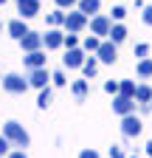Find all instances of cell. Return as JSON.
Instances as JSON below:
<instances>
[{"label": "cell", "instance_id": "10", "mask_svg": "<svg viewBox=\"0 0 152 158\" xmlns=\"http://www.w3.org/2000/svg\"><path fill=\"white\" fill-rule=\"evenodd\" d=\"M48 79H51V73H48L45 68H34V71L28 73V85H31V88H40V90H42Z\"/></svg>", "mask_w": 152, "mask_h": 158}, {"label": "cell", "instance_id": "40", "mask_svg": "<svg viewBox=\"0 0 152 158\" xmlns=\"http://www.w3.org/2000/svg\"><path fill=\"white\" fill-rule=\"evenodd\" d=\"M0 158H3V155H0Z\"/></svg>", "mask_w": 152, "mask_h": 158}, {"label": "cell", "instance_id": "39", "mask_svg": "<svg viewBox=\"0 0 152 158\" xmlns=\"http://www.w3.org/2000/svg\"><path fill=\"white\" fill-rule=\"evenodd\" d=\"M149 107H152V102H149Z\"/></svg>", "mask_w": 152, "mask_h": 158}, {"label": "cell", "instance_id": "11", "mask_svg": "<svg viewBox=\"0 0 152 158\" xmlns=\"http://www.w3.org/2000/svg\"><path fill=\"white\" fill-rule=\"evenodd\" d=\"M42 45H45V48H51V51H54V48H59V45H65V34L54 31V28H51V31H45V34H42Z\"/></svg>", "mask_w": 152, "mask_h": 158}, {"label": "cell", "instance_id": "31", "mask_svg": "<svg viewBox=\"0 0 152 158\" xmlns=\"http://www.w3.org/2000/svg\"><path fill=\"white\" fill-rule=\"evenodd\" d=\"M51 79H54V85H65V82H68V79H65V73H62V71H56V73H54Z\"/></svg>", "mask_w": 152, "mask_h": 158}, {"label": "cell", "instance_id": "3", "mask_svg": "<svg viewBox=\"0 0 152 158\" xmlns=\"http://www.w3.org/2000/svg\"><path fill=\"white\" fill-rule=\"evenodd\" d=\"M65 28H68L70 34L85 31V28H87V14H82V11H70V14H65Z\"/></svg>", "mask_w": 152, "mask_h": 158}, {"label": "cell", "instance_id": "27", "mask_svg": "<svg viewBox=\"0 0 152 158\" xmlns=\"http://www.w3.org/2000/svg\"><path fill=\"white\" fill-rule=\"evenodd\" d=\"M9 147H11V141H9L6 135H0V155H6V152H9Z\"/></svg>", "mask_w": 152, "mask_h": 158}, {"label": "cell", "instance_id": "36", "mask_svg": "<svg viewBox=\"0 0 152 158\" xmlns=\"http://www.w3.org/2000/svg\"><path fill=\"white\" fill-rule=\"evenodd\" d=\"M146 155H149V158H152V141H149V144H146Z\"/></svg>", "mask_w": 152, "mask_h": 158}, {"label": "cell", "instance_id": "12", "mask_svg": "<svg viewBox=\"0 0 152 158\" xmlns=\"http://www.w3.org/2000/svg\"><path fill=\"white\" fill-rule=\"evenodd\" d=\"M17 9H20L23 20L26 17H34L37 11H40V0H17Z\"/></svg>", "mask_w": 152, "mask_h": 158}, {"label": "cell", "instance_id": "34", "mask_svg": "<svg viewBox=\"0 0 152 158\" xmlns=\"http://www.w3.org/2000/svg\"><path fill=\"white\" fill-rule=\"evenodd\" d=\"M76 3V0H56V6H59V9H70Z\"/></svg>", "mask_w": 152, "mask_h": 158}, {"label": "cell", "instance_id": "16", "mask_svg": "<svg viewBox=\"0 0 152 158\" xmlns=\"http://www.w3.org/2000/svg\"><path fill=\"white\" fill-rule=\"evenodd\" d=\"M107 37H110V43H116V45H118V43H124V40H127V28H124L121 23H116V26L110 28Z\"/></svg>", "mask_w": 152, "mask_h": 158}, {"label": "cell", "instance_id": "13", "mask_svg": "<svg viewBox=\"0 0 152 158\" xmlns=\"http://www.w3.org/2000/svg\"><path fill=\"white\" fill-rule=\"evenodd\" d=\"M23 62L28 65V71H34V68H45V54H42V51H31V54L23 56Z\"/></svg>", "mask_w": 152, "mask_h": 158}, {"label": "cell", "instance_id": "41", "mask_svg": "<svg viewBox=\"0 0 152 158\" xmlns=\"http://www.w3.org/2000/svg\"><path fill=\"white\" fill-rule=\"evenodd\" d=\"M0 26H3V23H0Z\"/></svg>", "mask_w": 152, "mask_h": 158}, {"label": "cell", "instance_id": "20", "mask_svg": "<svg viewBox=\"0 0 152 158\" xmlns=\"http://www.w3.org/2000/svg\"><path fill=\"white\" fill-rule=\"evenodd\" d=\"M82 71H85V76L90 79V76H96V71H99V59L96 56H90V59H85V65H82Z\"/></svg>", "mask_w": 152, "mask_h": 158}, {"label": "cell", "instance_id": "15", "mask_svg": "<svg viewBox=\"0 0 152 158\" xmlns=\"http://www.w3.org/2000/svg\"><path fill=\"white\" fill-rule=\"evenodd\" d=\"M9 34H11L14 40H23V37L28 34V28H26L23 20H11V23H9Z\"/></svg>", "mask_w": 152, "mask_h": 158}, {"label": "cell", "instance_id": "32", "mask_svg": "<svg viewBox=\"0 0 152 158\" xmlns=\"http://www.w3.org/2000/svg\"><path fill=\"white\" fill-rule=\"evenodd\" d=\"M144 23L152 26V6H144Z\"/></svg>", "mask_w": 152, "mask_h": 158}, {"label": "cell", "instance_id": "9", "mask_svg": "<svg viewBox=\"0 0 152 158\" xmlns=\"http://www.w3.org/2000/svg\"><path fill=\"white\" fill-rule=\"evenodd\" d=\"M68 68H82L85 65V51L82 48H68V54L62 56Z\"/></svg>", "mask_w": 152, "mask_h": 158}, {"label": "cell", "instance_id": "30", "mask_svg": "<svg viewBox=\"0 0 152 158\" xmlns=\"http://www.w3.org/2000/svg\"><path fill=\"white\" fill-rule=\"evenodd\" d=\"M110 158H127V155H124V150H121V147L113 144V147H110Z\"/></svg>", "mask_w": 152, "mask_h": 158}, {"label": "cell", "instance_id": "22", "mask_svg": "<svg viewBox=\"0 0 152 158\" xmlns=\"http://www.w3.org/2000/svg\"><path fill=\"white\" fill-rule=\"evenodd\" d=\"M138 76H152V59H141V62H138Z\"/></svg>", "mask_w": 152, "mask_h": 158}, {"label": "cell", "instance_id": "25", "mask_svg": "<svg viewBox=\"0 0 152 158\" xmlns=\"http://www.w3.org/2000/svg\"><path fill=\"white\" fill-rule=\"evenodd\" d=\"M104 90L113 93V96H118V82H113V79H110V82H104Z\"/></svg>", "mask_w": 152, "mask_h": 158}, {"label": "cell", "instance_id": "1", "mask_svg": "<svg viewBox=\"0 0 152 158\" xmlns=\"http://www.w3.org/2000/svg\"><path fill=\"white\" fill-rule=\"evenodd\" d=\"M3 135L9 138L14 147H28V141H31L28 133H26L20 124H17V122H6V124H3Z\"/></svg>", "mask_w": 152, "mask_h": 158}, {"label": "cell", "instance_id": "7", "mask_svg": "<svg viewBox=\"0 0 152 158\" xmlns=\"http://www.w3.org/2000/svg\"><path fill=\"white\" fill-rule=\"evenodd\" d=\"M96 59H99V62L113 65V62H116V43H102L99 51H96Z\"/></svg>", "mask_w": 152, "mask_h": 158}, {"label": "cell", "instance_id": "37", "mask_svg": "<svg viewBox=\"0 0 152 158\" xmlns=\"http://www.w3.org/2000/svg\"><path fill=\"white\" fill-rule=\"evenodd\" d=\"M3 3H6V0H0V6H3Z\"/></svg>", "mask_w": 152, "mask_h": 158}, {"label": "cell", "instance_id": "14", "mask_svg": "<svg viewBox=\"0 0 152 158\" xmlns=\"http://www.w3.org/2000/svg\"><path fill=\"white\" fill-rule=\"evenodd\" d=\"M99 9H102V0H79V11L87 17H96Z\"/></svg>", "mask_w": 152, "mask_h": 158}, {"label": "cell", "instance_id": "29", "mask_svg": "<svg viewBox=\"0 0 152 158\" xmlns=\"http://www.w3.org/2000/svg\"><path fill=\"white\" fill-rule=\"evenodd\" d=\"M65 45H68V48H79V40H76V34H68V37H65Z\"/></svg>", "mask_w": 152, "mask_h": 158}, {"label": "cell", "instance_id": "21", "mask_svg": "<svg viewBox=\"0 0 152 158\" xmlns=\"http://www.w3.org/2000/svg\"><path fill=\"white\" fill-rule=\"evenodd\" d=\"M99 45H102V43H99V37H96V34H90V37H85V51H90V54H96V51H99Z\"/></svg>", "mask_w": 152, "mask_h": 158}, {"label": "cell", "instance_id": "2", "mask_svg": "<svg viewBox=\"0 0 152 158\" xmlns=\"http://www.w3.org/2000/svg\"><path fill=\"white\" fill-rule=\"evenodd\" d=\"M141 118L135 113H130V116H121V135L124 138H138L141 135Z\"/></svg>", "mask_w": 152, "mask_h": 158}, {"label": "cell", "instance_id": "4", "mask_svg": "<svg viewBox=\"0 0 152 158\" xmlns=\"http://www.w3.org/2000/svg\"><path fill=\"white\" fill-rule=\"evenodd\" d=\"M113 28V20L104 17V14H96V17H90V34H96V37H107Z\"/></svg>", "mask_w": 152, "mask_h": 158}, {"label": "cell", "instance_id": "24", "mask_svg": "<svg viewBox=\"0 0 152 158\" xmlns=\"http://www.w3.org/2000/svg\"><path fill=\"white\" fill-rule=\"evenodd\" d=\"M48 23H51V26L65 23V14H62V11H51V14H48Z\"/></svg>", "mask_w": 152, "mask_h": 158}, {"label": "cell", "instance_id": "8", "mask_svg": "<svg viewBox=\"0 0 152 158\" xmlns=\"http://www.w3.org/2000/svg\"><path fill=\"white\" fill-rule=\"evenodd\" d=\"M20 45H23V51H26V54H31V51H40V45H42V34H34V31H28V34L20 40Z\"/></svg>", "mask_w": 152, "mask_h": 158}, {"label": "cell", "instance_id": "5", "mask_svg": "<svg viewBox=\"0 0 152 158\" xmlns=\"http://www.w3.org/2000/svg\"><path fill=\"white\" fill-rule=\"evenodd\" d=\"M113 113H118V116H130V113H135V99H130V96H113Z\"/></svg>", "mask_w": 152, "mask_h": 158}, {"label": "cell", "instance_id": "26", "mask_svg": "<svg viewBox=\"0 0 152 158\" xmlns=\"http://www.w3.org/2000/svg\"><path fill=\"white\" fill-rule=\"evenodd\" d=\"M124 14H127L124 6H113V20H124Z\"/></svg>", "mask_w": 152, "mask_h": 158}, {"label": "cell", "instance_id": "19", "mask_svg": "<svg viewBox=\"0 0 152 158\" xmlns=\"http://www.w3.org/2000/svg\"><path fill=\"white\" fill-rule=\"evenodd\" d=\"M70 93H73L76 99H85V96H87V82H85V79H76V82L70 85Z\"/></svg>", "mask_w": 152, "mask_h": 158}, {"label": "cell", "instance_id": "33", "mask_svg": "<svg viewBox=\"0 0 152 158\" xmlns=\"http://www.w3.org/2000/svg\"><path fill=\"white\" fill-rule=\"evenodd\" d=\"M79 158H99V152H96V150H82Z\"/></svg>", "mask_w": 152, "mask_h": 158}, {"label": "cell", "instance_id": "18", "mask_svg": "<svg viewBox=\"0 0 152 158\" xmlns=\"http://www.w3.org/2000/svg\"><path fill=\"white\" fill-rule=\"evenodd\" d=\"M135 82H132V79H124V82H118V93L121 96H130V99H135Z\"/></svg>", "mask_w": 152, "mask_h": 158}, {"label": "cell", "instance_id": "6", "mask_svg": "<svg viewBox=\"0 0 152 158\" xmlns=\"http://www.w3.org/2000/svg\"><path fill=\"white\" fill-rule=\"evenodd\" d=\"M3 88H6L9 93H26V90H28V79H23L20 73H9V76L3 79Z\"/></svg>", "mask_w": 152, "mask_h": 158}, {"label": "cell", "instance_id": "17", "mask_svg": "<svg viewBox=\"0 0 152 158\" xmlns=\"http://www.w3.org/2000/svg\"><path fill=\"white\" fill-rule=\"evenodd\" d=\"M135 102H141V105H149L152 102V88L149 85H138L135 88Z\"/></svg>", "mask_w": 152, "mask_h": 158}, {"label": "cell", "instance_id": "38", "mask_svg": "<svg viewBox=\"0 0 152 158\" xmlns=\"http://www.w3.org/2000/svg\"><path fill=\"white\" fill-rule=\"evenodd\" d=\"M130 158H138V155H130Z\"/></svg>", "mask_w": 152, "mask_h": 158}, {"label": "cell", "instance_id": "35", "mask_svg": "<svg viewBox=\"0 0 152 158\" xmlns=\"http://www.w3.org/2000/svg\"><path fill=\"white\" fill-rule=\"evenodd\" d=\"M9 158H28V155H26V152H23V150H17V152H11V155H9Z\"/></svg>", "mask_w": 152, "mask_h": 158}, {"label": "cell", "instance_id": "23", "mask_svg": "<svg viewBox=\"0 0 152 158\" xmlns=\"http://www.w3.org/2000/svg\"><path fill=\"white\" fill-rule=\"evenodd\" d=\"M37 105H40L42 110L51 105V88H42V90H40V99H37Z\"/></svg>", "mask_w": 152, "mask_h": 158}, {"label": "cell", "instance_id": "28", "mask_svg": "<svg viewBox=\"0 0 152 158\" xmlns=\"http://www.w3.org/2000/svg\"><path fill=\"white\" fill-rule=\"evenodd\" d=\"M146 51H149V45H146V43H138V45H135V56H141V59H144V56H146Z\"/></svg>", "mask_w": 152, "mask_h": 158}]
</instances>
